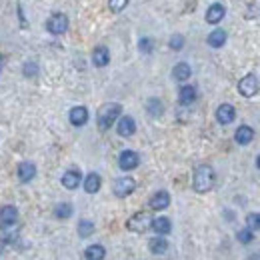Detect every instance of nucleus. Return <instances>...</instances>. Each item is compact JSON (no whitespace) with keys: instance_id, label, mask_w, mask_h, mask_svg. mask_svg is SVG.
I'll list each match as a JSON object with an SVG mask.
<instances>
[{"instance_id":"1","label":"nucleus","mask_w":260,"mask_h":260,"mask_svg":"<svg viewBox=\"0 0 260 260\" xmlns=\"http://www.w3.org/2000/svg\"><path fill=\"white\" fill-rule=\"evenodd\" d=\"M214 182H216V174H214V168L210 164H200L194 170V176H192V188L196 192L204 194L208 190L214 188Z\"/></svg>"},{"instance_id":"2","label":"nucleus","mask_w":260,"mask_h":260,"mask_svg":"<svg viewBox=\"0 0 260 260\" xmlns=\"http://www.w3.org/2000/svg\"><path fill=\"white\" fill-rule=\"evenodd\" d=\"M120 112H122V106L118 102H108L104 104L100 110H98L96 122L100 130H108L118 118H120Z\"/></svg>"},{"instance_id":"3","label":"nucleus","mask_w":260,"mask_h":260,"mask_svg":"<svg viewBox=\"0 0 260 260\" xmlns=\"http://www.w3.org/2000/svg\"><path fill=\"white\" fill-rule=\"evenodd\" d=\"M150 226H152V216L148 212H136V214H132L128 220H126V228H128L130 232L142 234V232H146Z\"/></svg>"},{"instance_id":"4","label":"nucleus","mask_w":260,"mask_h":260,"mask_svg":"<svg viewBox=\"0 0 260 260\" xmlns=\"http://www.w3.org/2000/svg\"><path fill=\"white\" fill-rule=\"evenodd\" d=\"M136 190V180L132 176H122V178H116L114 184H112V192L118 198H126Z\"/></svg>"},{"instance_id":"5","label":"nucleus","mask_w":260,"mask_h":260,"mask_svg":"<svg viewBox=\"0 0 260 260\" xmlns=\"http://www.w3.org/2000/svg\"><path fill=\"white\" fill-rule=\"evenodd\" d=\"M46 30L54 36H60L68 30V16L62 14V12H56L52 14L48 20H46Z\"/></svg>"},{"instance_id":"6","label":"nucleus","mask_w":260,"mask_h":260,"mask_svg":"<svg viewBox=\"0 0 260 260\" xmlns=\"http://www.w3.org/2000/svg\"><path fill=\"white\" fill-rule=\"evenodd\" d=\"M238 92L244 98H252L258 92V78L254 74H246L244 78H240L238 82Z\"/></svg>"},{"instance_id":"7","label":"nucleus","mask_w":260,"mask_h":260,"mask_svg":"<svg viewBox=\"0 0 260 260\" xmlns=\"http://www.w3.org/2000/svg\"><path fill=\"white\" fill-rule=\"evenodd\" d=\"M18 222V208L14 204H6L0 208V228H10Z\"/></svg>"},{"instance_id":"8","label":"nucleus","mask_w":260,"mask_h":260,"mask_svg":"<svg viewBox=\"0 0 260 260\" xmlns=\"http://www.w3.org/2000/svg\"><path fill=\"white\" fill-rule=\"evenodd\" d=\"M138 164H140L138 152H134V150H122V152H120V156H118V166H120V170L130 172V170H134Z\"/></svg>"},{"instance_id":"9","label":"nucleus","mask_w":260,"mask_h":260,"mask_svg":"<svg viewBox=\"0 0 260 260\" xmlns=\"http://www.w3.org/2000/svg\"><path fill=\"white\" fill-rule=\"evenodd\" d=\"M226 16V8H224V4H220V2H214L208 10H206V22L208 24H218V22H222V18Z\"/></svg>"},{"instance_id":"10","label":"nucleus","mask_w":260,"mask_h":260,"mask_svg":"<svg viewBox=\"0 0 260 260\" xmlns=\"http://www.w3.org/2000/svg\"><path fill=\"white\" fill-rule=\"evenodd\" d=\"M80 182H82V174H80L78 168H70V170H66L64 174H62V186H64L66 190L78 188Z\"/></svg>"},{"instance_id":"11","label":"nucleus","mask_w":260,"mask_h":260,"mask_svg":"<svg viewBox=\"0 0 260 260\" xmlns=\"http://www.w3.org/2000/svg\"><path fill=\"white\" fill-rule=\"evenodd\" d=\"M116 132H118V136H122V138H130V136L136 132V122H134V118H132V116H120V118H118V124H116Z\"/></svg>"},{"instance_id":"12","label":"nucleus","mask_w":260,"mask_h":260,"mask_svg":"<svg viewBox=\"0 0 260 260\" xmlns=\"http://www.w3.org/2000/svg\"><path fill=\"white\" fill-rule=\"evenodd\" d=\"M148 206L152 210H164V208H168L170 206V194L166 190L154 192V194L150 196V200H148Z\"/></svg>"},{"instance_id":"13","label":"nucleus","mask_w":260,"mask_h":260,"mask_svg":"<svg viewBox=\"0 0 260 260\" xmlns=\"http://www.w3.org/2000/svg\"><path fill=\"white\" fill-rule=\"evenodd\" d=\"M68 118H70V124L72 126H84L88 122V110L84 106H74L68 112Z\"/></svg>"},{"instance_id":"14","label":"nucleus","mask_w":260,"mask_h":260,"mask_svg":"<svg viewBox=\"0 0 260 260\" xmlns=\"http://www.w3.org/2000/svg\"><path fill=\"white\" fill-rule=\"evenodd\" d=\"M234 118H236V108L232 104H220L216 108V120L220 124H230Z\"/></svg>"},{"instance_id":"15","label":"nucleus","mask_w":260,"mask_h":260,"mask_svg":"<svg viewBox=\"0 0 260 260\" xmlns=\"http://www.w3.org/2000/svg\"><path fill=\"white\" fill-rule=\"evenodd\" d=\"M252 138H254V130L250 128V126H246V124L238 126L236 132H234V140H236V144H240V146L250 144V142H252Z\"/></svg>"},{"instance_id":"16","label":"nucleus","mask_w":260,"mask_h":260,"mask_svg":"<svg viewBox=\"0 0 260 260\" xmlns=\"http://www.w3.org/2000/svg\"><path fill=\"white\" fill-rule=\"evenodd\" d=\"M16 174H18V180L26 184V182L34 180V176H36V166H34L32 162H20L18 164Z\"/></svg>"},{"instance_id":"17","label":"nucleus","mask_w":260,"mask_h":260,"mask_svg":"<svg viewBox=\"0 0 260 260\" xmlns=\"http://www.w3.org/2000/svg\"><path fill=\"white\" fill-rule=\"evenodd\" d=\"M190 76H192V68H190L188 62H178V64L172 68V78L176 82H186Z\"/></svg>"},{"instance_id":"18","label":"nucleus","mask_w":260,"mask_h":260,"mask_svg":"<svg viewBox=\"0 0 260 260\" xmlns=\"http://www.w3.org/2000/svg\"><path fill=\"white\" fill-rule=\"evenodd\" d=\"M92 62L98 68H104V66L110 62V50L106 46H96L92 50Z\"/></svg>"},{"instance_id":"19","label":"nucleus","mask_w":260,"mask_h":260,"mask_svg":"<svg viewBox=\"0 0 260 260\" xmlns=\"http://www.w3.org/2000/svg\"><path fill=\"white\" fill-rule=\"evenodd\" d=\"M226 38H228V34L224 32L222 28H214L212 32L208 34L206 42H208V46H212V48H222V46L226 44Z\"/></svg>"},{"instance_id":"20","label":"nucleus","mask_w":260,"mask_h":260,"mask_svg":"<svg viewBox=\"0 0 260 260\" xmlns=\"http://www.w3.org/2000/svg\"><path fill=\"white\" fill-rule=\"evenodd\" d=\"M196 98H198L196 88L194 86H190V84H184V86L180 88V92H178V102H180L182 106H190Z\"/></svg>"},{"instance_id":"21","label":"nucleus","mask_w":260,"mask_h":260,"mask_svg":"<svg viewBox=\"0 0 260 260\" xmlns=\"http://www.w3.org/2000/svg\"><path fill=\"white\" fill-rule=\"evenodd\" d=\"M152 230L158 234V236H166V234H170V230H172V222L166 218V216H158V218H152Z\"/></svg>"},{"instance_id":"22","label":"nucleus","mask_w":260,"mask_h":260,"mask_svg":"<svg viewBox=\"0 0 260 260\" xmlns=\"http://www.w3.org/2000/svg\"><path fill=\"white\" fill-rule=\"evenodd\" d=\"M100 186H102V178H100V174H96V172H90L84 178V190L88 194H96L98 190H100Z\"/></svg>"},{"instance_id":"23","label":"nucleus","mask_w":260,"mask_h":260,"mask_svg":"<svg viewBox=\"0 0 260 260\" xmlns=\"http://www.w3.org/2000/svg\"><path fill=\"white\" fill-rule=\"evenodd\" d=\"M104 256H106V248L102 244H90L84 250V258L86 260H104Z\"/></svg>"},{"instance_id":"24","label":"nucleus","mask_w":260,"mask_h":260,"mask_svg":"<svg viewBox=\"0 0 260 260\" xmlns=\"http://www.w3.org/2000/svg\"><path fill=\"white\" fill-rule=\"evenodd\" d=\"M148 248L152 254H164L168 250V240L162 238V236H156V238H150L148 242Z\"/></svg>"},{"instance_id":"25","label":"nucleus","mask_w":260,"mask_h":260,"mask_svg":"<svg viewBox=\"0 0 260 260\" xmlns=\"http://www.w3.org/2000/svg\"><path fill=\"white\" fill-rule=\"evenodd\" d=\"M146 110H148V114H150L152 118H158V116L164 112L162 100H158V98H148V102H146Z\"/></svg>"},{"instance_id":"26","label":"nucleus","mask_w":260,"mask_h":260,"mask_svg":"<svg viewBox=\"0 0 260 260\" xmlns=\"http://www.w3.org/2000/svg\"><path fill=\"white\" fill-rule=\"evenodd\" d=\"M72 212H74V208H72V204H68V202H60V204H56V208H54V216H56L58 220L70 218Z\"/></svg>"},{"instance_id":"27","label":"nucleus","mask_w":260,"mask_h":260,"mask_svg":"<svg viewBox=\"0 0 260 260\" xmlns=\"http://www.w3.org/2000/svg\"><path fill=\"white\" fill-rule=\"evenodd\" d=\"M92 234H94V222H90V220H80L78 222V236L80 238H88Z\"/></svg>"},{"instance_id":"28","label":"nucleus","mask_w":260,"mask_h":260,"mask_svg":"<svg viewBox=\"0 0 260 260\" xmlns=\"http://www.w3.org/2000/svg\"><path fill=\"white\" fill-rule=\"evenodd\" d=\"M138 48H140L142 54H152V50H154V40L148 38V36H144V38H140Z\"/></svg>"},{"instance_id":"29","label":"nucleus","mask_w":260,"mask_h":260,"mask_svg":"<svg viewBox=\"0 0 260 260\" xmlns=\"http://www.w3.org/2000/svg\"><path fill=\"white\" fill-rule=\"evenodd\" d=\"M236 238H238L240 244H250L252 238H254V232H252L250 228H242V230L236 232Z\"/></svg>"},{"instance_id":"30","label":"nucleus","mask_w":260,"mask_h":260,"mask_svg":"<svg viewBox=\"0 0 260 260\" xmlns=\"http://www.w3.org/2000/svg\"><path fill=\"white\" fill-rule=\"evenodd\" d=\"M246 228H250L252 232L260 230V212H250L246 216Z\"/></svg>"},{"instance_id":"31","label":"nucleus","mask_w":260,"mask_h":260,"mask_svg":"<svg viewBox=\"0 0 260 260\" xmlns=\"http://www.w3.org/2000/svg\"><path fill=\"white\" fill-rule=\"evenodd\" d=\"M168 46L172 48V50H182L184 48V36L182 34H172V38H170V42H168Z\"/></svg>"},{"instance_id":"32","label":"nucleus","mask_w":260,"mask_h":260,"mask_svg":"<svg viewBox=\"0 0 260 260\" xmlns=\"http://www.w3.org/2000/svg\"><path fill=\"white\" fill-rule=\"evenodd\" d=\"M22 72H24L26 78H34L38 74V64L32 62V60H28V62H24V66H22Z\"/></svg>"},{"instance_id":"33","label":"nucleus","mask_w":260,"mask_h":260,"mask_svg":"<svg viewBox=\"0 0 260 260\" xmlns=\"http://www.w3.org/2000/svg\"><path fill=\"white\" fill-rule=\"evenodd\" d=\"M130 0H108V8L112 12H122L126 6H128Z\"/></svg>"},{"instance_id":"34","label":"nucleus","mask_w":260,"mask_h":260,"mask_svg":"<svg viewBox=\"0 0 260 260\" xmlns=\"http://www.w3.org/2000/svg\"><path fill=\"white\" fill-rule=\"evenodd\" d=\"M4 248H6V242H4V240H0V254L4 252Z\"/></svg>"},{"instance_id":"35","label":"nucleus","mask_w":260,"mask_h":260,"mask_svg":"<svg viewBox=\"0 0 260 260\" xmlns=\"http://www.w3.org/2000/svg\"><path fill=\"white\" fill-rule=\"evenodd\" d=\"M2 64H4V56L0 54V70H2Z\"/></svg>"},{"instance_id":"36","label":"nucleus","mask_w":260,"mask_h":260,"mask_svg":"<svg viewBox=\"0 0 260 260\" xmlns=\"http://www.w3.org/2000/svg\"><path fill=\"white\" fill-rule=\"evenodd\" d=\"M256 168L260 170V154H258V158H256Z\"/></svg>"}]
</instances>
